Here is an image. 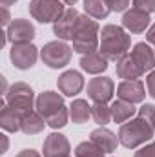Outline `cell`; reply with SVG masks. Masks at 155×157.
<instances>
[{"mask_svg":"<svg viewBox=\"0 0 155 157\" xmlns=\"http://www.w3.org/2000/svg\"><path fill=\"white\" fill-rule=\"evenodd\" d=\"M100 44V28L99 22L88 15H80L78 26L73 35V51L80 55L97 51Z\"/></svg>","mask_w":155,"mask_h":157,"instance_id":"3","label":"cell"},{"mask_svg":"<svg viewBox=\"0 0 155 157\" xmlns=\"http://www.w3.org/2000/svg\"><path fill=\"white\" fill-rule=\"evenodd\" d=\"M89 141H93L97 146H100L104 150V154H112L115 152L117 146L120 144L119 143V135H115L112 130L104 128V126H99L97 130H93L89 133Z\"/></svg>","mask_w":155,"mask_h":157,"instance_id":"17","label":"cell"},{"mask_svg":"<svg viewBox=\"0 0 155 157\" xmlns=\"http://www.w3.org/2000/svg\"><path fill=\"white\" fill-rule=\"evenodd\" d=\"M153 49H155V48H153Z\"/></svg>","mask_w":155,"mask_h":157,"instance_id":"40","label":"cell"},{"mask_svg":"<svg viewBox=\"0 0 155 157\" xmlns=\"http://www.w3.org/2000/svg\"><path fill=\"white\" fill-rule=\"evenodd\" d=\"M4 101H6L7 106L15 108L20 113L33 112L35 102H37L33 88L29 84H26V82H15V84H11L9 90H7V93H6V97H4Z\"/></svg>","mask_w":155,"mask_h":157,"instance_id":"5","label":"cell"},{"mask_svg":"<svg viewBox=\"0 0 155 157\" xmlns=\"http://www.w3.org/2000/svg\"><path fill=\"white\" fill-rule=\"evenodd\" d=\"M133 7L142 9L146 13H153L155 11V0H133Z\"/></svg>","mask_w":155,"mask_h":157,"instance_id":"31","label":"cell"},{"mask_svg":"<svg viewBox=\"0 0 155 157\" xmlns=\"http://www.w3.org/2000/svg\"><path fill=\"white\" fill-rule=\"evenodd\" d=\"M80 20V13L75 7H66L64 15L53 24V33L59 37V40H73L75 29Z\"/></svg>","mask_w":155,"mask_h":157,"instance_id":"9","label":"cell"},{"mask_svg":"<svg viewBox=\"0 0 155 157\" xmlns=\"http://www.w3.org/2000/svg\"><path fill=\"white\" fill-rule=\"evenodd\" d=\"M15 157H42V155H40L39 152H35V150L29 148V150H22V152H18Z\"/></svg>","mask_w":155,"mask_h":157,"instance_id":"35","label":"cell"},{"mask_svg":"<svg viewBox=\"0 0 155 157\" xmlns=\"http://www.w3.org/2000/svg\"><path fill=\"white\" fill-rule=\"evenodd\" d=\"M153 133H155V128L152 124H148L144 119L135 117L126 121L124 124H120V128H119V143L124 148L133 150V148L144 146L148 141H152Z\"/></svg>","mask_w":155,"mask_h":157,"instance_id":"2","label":"cell"},{"mask_svg":"<svg viewBox=\"0 0 155 157\" xmlns=\"http://www.w3.org/2000/svg\"><path fill=\"white\" fill-rule=\"evenodd\" d=\"M22 115L20 112H17L15 108L7 106L6 101H2V112H0V126L4 132L9 133H17L22 128Z\"/></svg>","mask_w":155,"mask_h":157,"instance_id":"19","label":"cell"},{"mask_svg":"<svg viewBox=\"0 0 155 157\" xmlns=\"http://www.w3.org/2000/svg\"><path fill=\"white\" fill-rule=\"evenodd\" d=\"M131 57L135 59L137 66L141 68L142 73L146 71H153L155 68V49L150 48L148 42H137L131 49Z\"/></svg>","mask_w":155,"mask_h":157,"instance_id":"16","label":"cell"},{"mask_svg":"<svg viewBox=\"0 0 155 157\" xmlns=\"http://www.w3.org/2000/svg\"><path fill=\"white\" fill-rule=\"evenodd\" d=\"M110 11L113 13H122V11H128V6H130V0H106Z\"/></svg>","mask_w":155,"mask_h":157,"instance_id":"29","label":"cell"},{"mask_svg":"<svg viewBox=\"0 0 155 157\" xmlns=\"http://www.w3.org/2000/svg\"><path fill=\"white\" fill-rule=\"evenodd\" d=\"M60 108H64V99H62V95L57 93V91H42L39 97H37L35 110H37L44 119L51 117V115L57 113Z\"/></svg>","mask_w":155,"mask_h":157,"instance_id":"13","label":"cell"},{"mask_svg":"<svg viewBox=\"0 0 155 157\" xmlns=\"http://www.w3.org/2000/svg\"><path fill=\"white\" fill-rule=\"evenodd\" d=\"M13 20H11V15H9V7H2V26H4V29L11 24Z\"/></svg>","mask_w":155,"mask_h":157,"instance_id":"33","label":"cell"},{"mask_svg":"<svg viewBox=\"0 0 155 157\" xmlns=\"http://www.w3.org/2000/svg\"><path fill=\"white\" fill-rule=\"evenodd\" d=\"M9 59L13 62V66L17 70H29L37 64L39 59V48L29 42V44H13L11 51H9Z\"/></svg>","mask_w":155,"mask_h":157,"instance_id":"7","label":"cell"},{"mask_svg":"<svg viewBox=\"0 0 155 157\" xmlns=\"http://www.w3.org/2000/svg\"><path fill=\"white\" fill-rule=\"evenodd\" d=\"M46 124H47L46 119L42 117L37 110H33V112H28V113L22 115V128H20V132H24L26 135H37V133H40L44 130Z\"/></svg>","mask_w":155,"mask_h":157,"instance_id":"22","label":"cell"},{"mask_svg":"<svg viewBox=\"0 0 155 157\" xmlns=\"http://www.w3.org/2000/svg\"><path fill=\"white\" fill-rule=\"evenodd\" d=\"M108 59L97 49V51H91V53H86V55H82V59H80V68L86 71V73H89V75H100V73H104L106 70H108Z\"/></svg>","mask_w":155,"mask_h":157,"instance_id":"18","label":"cell"},{"mask_svg":"<svg viewBox=\"0 0 155 157\" xmlns=\"http://www.w3.org/2000/svg\"><path fill=\"white\" fill-rule=\"evenodd\" d=\"M89 117H91V106L88 104V101L75 99L70 106V119L75 124H84V122H88Z\"/></svg>","mask_w":155,"mask_h":157,"instance_id":"23","label":"cell"},{"mask_svg":"<svg viewBox=\"0 0 155 157\" xmlns=\"http://www.w3.org/2000/svg\"><path fill=\"white\" fill-rule=\"evenodd\" d=\"M137 113V108L135 104L128 102V101H122V99H117L112 102V121L119 122V124H124L126 121L133 119V115Z\"/></svg>","mask_w":155,"mask_h":157,"instance_id":"21","label":"cell"},{"mask_svg":"<svg viewBox=\"0 0 155 157\" xmlns=\"http://www.w3.org/2000/svg\"><path fill=\"white\" fill-rule=\"evenodd\" d=\"M115 71H117V77L122 78V80H135L141 75H144L141 71V68L137 66L135 59L131 57V53H128V55H124V57H120L117 60Z\"/></svg>","mask_w":155,"mask_h":157,"instance_id":"20","label":"cell"},{"mask_svg":"<svg viewBox=\"0 0 155 157\" xmlns=\"http://www.w3.org/2000/svg\"><path fill=\"white\" fill-rule=\"evenodd\" d=\"M71 55H73V48H70L66 40H51L44 44V48L40 49L42 62L51 70L66 68L71 60Z\"/></svg>","mask_w":155,"mask_h":157,"instance_id":"4","label":"cell"},{"mask_svg":"<svg viewBox=\"0 0 155 157\" xmlns=\"http://www.w3.org/2000/svg\"><path fill=\"white\" fill-rule=\"evenodd\" d=\"M117 97L122 99V101H128L131 104H137V102H142L144 97H146V88H144V82L135 78V80H122L119 86H117Z\"/></svg>","mask_w":155,"mask_h":157,"instance_id":"12","label":"cell"},{"mask_svg":"<svg viewBox=\"0 0 155 157\" xmlns=\"http://www.w3.org/2000/svg\"><path fill=\"white\" fill-rule=\"evenodd\" d=\"M0 139H2V150H0V154H6V152H7V148H9L7 135H6V133H2V135H0Z\"/></svg>","mask_w":155,"mask_h":157,"instance_id":"36","label":"cell"},{"mask_svg":"<svg viewBox=\"0 0 155 157\" xmlns=\"http://www.w3.org/2000/svg\"><path fill=\"white\" fill-rule=\"evenodd\" d=\"M62 2H64V4H66V6H70V7H73V6H75V4H77L78 0H62Z\"/></svg>","mask_w":155,"mask_h":157,"instance_id":"39","label":"cell"},{"mask_svg":"<svg viewBox=\"0 0 155 157\" xmlns=\"http://www.w3.org/2000/svg\"><path fill=\"white\" fill-rule=\"evenodd\" d=\"M68 119H70V110L64 106V108H60L57 113H53L51 117L46 119V122H47L49 128H53V130H60V128H64V126L68 124Z\"/></svg>","mask_w":155,"mask_h":157,"instance_id":"27","label":"cell"},{"mask_svg":"<svg viewBox=\"0 0 155 157\" xmlns=\"http://www.w3.org/2000/svg\"><path fill=\"white\" fill-rule=\"evenodd\" d=\"M71 152L70 141L62 135V133H49L44 139L42 144V154L44 157H68Z\"/></svg>","mask_w":155,"mask_h":157,"instance_id":"14","label":"cell"},{"mask_svg":"<svg viewBox=\"0 0 155 157\" xmlns=\"http://www.w3.org/2000/svg\"><path fill=\"white\" fill-rule=\"evenodd\" d=\"M6 37L11 44H29L35 39V26L26 18H15L6 28Z\"/></svg>","mask_w":155,"mask_h":157,"instance_id":"8","label":"cell"},{"mask_svg":"<svg viewBox=\"0 0 155 157\" xmlns=\"http://www.w3.org/2000/svg\"><path fill=\"white\" fill-rule=\"evenodd\" d=\"M137 117L144 119L148 124H152L155 128V106L153 104H142L137 112Z\"/></svg>","mask_w":155,"mask_h":157,"instance_id":"28","label":"cell"},{"mask_svg":"<svg viewBox=\"0 0 155 157\" xmlns=\"http://www.w3.org/2000/svg\"><path fill=\"white\" fill-rule=\"evenodd\" d=\"M146 42L155 46V22L148 28V31H146Z\"/></svg>","mask_w":155,"mask_h":157,"instance_id":"34","label":"cell"},{"mask_svg":"<svg viewBox=\"0 0 155 157\" xmlns=\"http://www.w3.org/2000/svg\"><path fill=\"white\" fill-rule=\"evenodd\" d=\"M131 48V39L128 31L115 24H106L100 29V44L99 51L108 59V60H119L120 57L128 55Z\"/></svg>","mask_w":155,"mask_h":157,"instance_id":"1","label":"cell"},{"mask_svg":"<svg viewBox=\"0 0 155 157\" xmlns=\"http://www.w3.org/2000/svg\"><path fill=\"white\" fill-rule=\"evenodd\" d=\"M57 86H59V91L66 97H75L82 91L84 88V77L82 73L77 70H68L64 71L59 80H57Z\"/></svg>","mask_w":155,"mask_h":157,"instance_id":"15","label":"cell"},{"mask_svg":"<svg viewBox=\"0 0 155 157\" xmlns=\"http://www.w3.org/2000/svg\"><path fill=\"white\" fill-rule=\"evenodd\" d=\"M84 11L88 17H91L95 20H104L112 13L106 0H84Z\"/></svg>","mask_w":155,"mask_h":157,"instance_id":"24","label":"cell"},{"mask_svg":"<svg viewBox=\"0 0 155 157\" xmlns=\"http://www.w3.org/2000/svg\"><path fill=\"white\" fill-rule=\"evenodd\" d=\"M122 28L130 33H142V31H148L150 28V13L142 11V9H137V7H131L128 11H124L122 15Z\"/></svg>","mask_w":155,"mask_h":157,"instance_id":"11","label":"cell"},{"mask_svg":"<svg viewBox=\"0 0 155 157\" xmlns=\"http://www.w3.org/2000/svg\"><path fill=\"white\" fill-rule=\"evenodd\" d=\"M66 11L62 0H31L29 15L40 24H55Z\"/></svg>","mask_w":155,"mask_h":157,"instance_id":"6","label":"cell"},{"mask_svg":"<svg viewBox=\"0 0 155 157\" xmlns=\"http://www.w3.org/2000/svg\"><path fill=\"white\" fill-rule=\"evenodd\" d=\"M146 88H148V93L155 99V70L150 71V75L146 77Z\"/></svg>","mask_w":155,"mask_h":157,"instance_id":"32","label":"cell"},{"mask_svg":"<svg viewBox=\"0 0 155 157\" xmlns=\"http://www.w3.org/2000/svg\"><path fill=\"white\" fill-rule=\"evenodd\" d=\"M104 150L100 146H97L93 141H84L77 144L75 148V157H104Z\"/></svg>","mask_w":155,"mask_h":157,"instance_id":"26","label":"cell"},{"mask_svg":"<svg viewBox=\"0 0 155 157\" xmlns=\"http://www.w3.org/2000/svg\"><path fill=\"white\" fill-rule=\"evenodd\" d=\"M0 82H2V93L6 95L7 90H9V88H7V82H6V77H0Z\"/></svg>","mask_w":155,"mask_h":157,"instance_id":"37","label":"cell"},{"mask_svg":"<svg viewBox=\"0 0 155 157\" xmlns=\"http://www.w3.org/2000/svg\"><path fill=\"white\" fill-rule=\"evenodd\" d=\"M115 93V84L110 77H95L88 82V97L93 102H108Z\"/></svg>","mask_w":155,"mask_h":157,"instance_id":"10","label":"cell"},{"mask_svg":"<svg viewBox=\"0 0 155 157\" xmlns=\"http://www.w3.org/2000/svg\"><path fill=\"white\" fill-rule=\"evenodd\" d=\"M91 119L99 126H106L112 121V106H108V102H95L91 106Z\"/></svg>","mask_w":155,"mask_h":157,"instance_id":"25","label":"cell"},{"mask_svg":"<svg viewBox=\"0 0 155 157\" xmlns=\"http://www.w3.org/2000/svg\"><path fill=\"white\" fill-rule=\"evenodd\" d=\"M68 157H70V155H68Z\"/></svg>","mask_w":155,"mask_h":157,"instance_id":"41","label":"cell"},{"mask_svg":"<svg viewBox=\"0 0 155 157\" xmlns=\"http://www.w3.org/2000/svg\"><path fill=\"white\" fill-rule=\"evenodd\" d=\"M17 0H0V4H2V7H9V6H13Z\"/></svg>","mask_w":155,"mask_h":157,"instance_id":"38","label":"cell"},{"mask_svg":"<svg viewBox=\"0 0 155 157\" xmlns=\"http://www.w3.org/2000/svg\"><path fill=\"white\" fill-rule=\"evenodd\" d=\"M133 157H155V141L144 144V146H141V148L135 152Z\"/></svg>","mask_w":155,"mask_h":157,"instance_id":"30","label":"cell"}]
</instances>
